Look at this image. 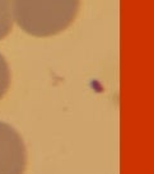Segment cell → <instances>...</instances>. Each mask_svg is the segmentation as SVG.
<instances>
[{
    "label": "cell",
    "instance_id": "6da1fadb",
    "mask_svg": "<svg viewBox=\"0 0 154 174\" xmlns=\"http://www.w3.org/2000/svg\"><path fill=\"white\" fill-rule=\"evenodd\" d=\"M80 0H13L17 24L35 37H50L74 22Z\"/></svg>",
    "mask_w": 154,
    "mask_h": 174
},
{
    "label": "cell",
    "instance_id": "7a4b0ae2",
    "mask_svg": "<svg viewBox=\"0 0 154 174\" xmlns=\"http://www.w3.org/2000/svg\"><path fill=\"white\" fill-rule=\"evenodd\" d=\"M26 165L23 139L12 126L0 122V174H23Z\"/></svg>",
    "mask_w": 154,
    "mask_h": 174
},
{
    "label": "cell",
    "instance_id": "3957f363",
    "mask_svg": "<svg viewBox=\"0 0 154 174\" xmlns=\"http://www.w3.org/2000/svg\"><path fill=\"white\" fill-rule=\"evenodd\" d=\"M13 27L12 0H0V39L10 33Z\"/></svg>",
    "mask_w": 154,
    "mask_h": 174
},
{
    "label": "cell",
    "instance_id": "277c9868",
    "mask_svg": "<svg viewBox=\"0 0 154 174\" xmlns=\"http://www.w3.org/2000/svg\"><path fill=\"white\" fill-rule=\"evenodd\" d=\"M10 84V71L6 64V60L0 53V99H2L9 88Z\"/></svg>",
    "mask_w": 154,
    "mask_h": 174
}]
</instances>
